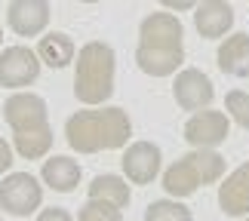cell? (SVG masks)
I'll return each mask as SVG.
<instances>
[{
  "label": "cell",
  "mask_w": 249,
  "mask_h": 221,
  "mask_svg": "<svg viewBox=\"0 0 249 221\" xmlns=\"http://www.w3.org/2000/svg\"><path fill=\"white\" fill-rule=\"evenodd\" d=\"M225 175V157L215 148H194L163 172V190L176 200L197 194L200 187L215 185Z\"/></svg>",
  "instance_id": "obj_3"
},
{
  "label": "cell",
  "mask_w": 249,
  "mask_h": 221,
  "mask_svg": "<svg viewBox=\"0 0 249 221\" xmlns=\"http://www.w3.org/2000/svg\"><path fill=\"white\" fill-rule=\"evenodd\" d=\"M185 62V46H145L139 43L136 50V65L148 77H169L181 68Z\"/></svg>",
  "instance_id": "obj_13"
},
{
  "label": "cell",
  "mask_w": 249,
  "mask_h": 221,
  "mask_svg": "<svg viewBox=\"0 0 249 221\" xmlns=\"http://www.w3.org/2000/svg\"><path fill=\"white\" fill-rule=\"evenodd\" d=\"M228 132H231V120L222 111H194L191 120L185 123V141L191 148H218L225 145Z\"/></svg>",
  "instance_id": "obj_8"
},
{
  "label": "cell",
  "mask_w": 249,
  "mask_h": 221,
  "mask_svg": "<svg viewBox=\"0 0 249 221\" xmlns=\"http://www.w3.org/2000/svg\"><path fill=\"white\" fill-rule=\"evenodd\" d=\"M240 221H249V215H243V218H240Z\"/></svg>",
  "instance_id": "obj_28"
},
{
  "label": "cell",
  "mask_w": 249,
  "mask_h": 221,
  "mask_svg": "<svg viewBox=\"0 0 249 221\" xmlns=\"http://www.w3.org/2000/svg\"><path fill=\"white\" fill-rule=\"evenodd\" d=\"M132 136V120L123 108H86L71 114L65 123V138L77 153H99L126 148Z\"/></svg>",
  "instance_id": "obj_1"
},
{
  "label": "cell",
  "mask_w": 249,
  "mask_h": 221,
  "mask_svg": "<svg viewBox=\"0 0 249 221\" xmlns=\"http://www.w3.org/2000/svg\"><path fill=\"white\" fill-rule=\"evenodd\" d=\"M185 28L172 13H151L139 25V43L145 46H181Z\"/></svg>",
  "instance_id": "obj_12"
},
{
  "label": "cell",
  "mask_w": 249,
  "mask_h": 221,
  "mask_svg": "<svg viewBox=\"0 0 249 221\" xmlns=\"http://www.w3.org/2000/svg\"><path fill=\"white\" fill-rule=\"evenodd\" d=\"M77 221H123V209L105 203V200H86L77 212Z\"/></svg>",
  "instance_id": "obj_21"
},
{
  "label": "cell",
  "mask_w": 249,
  "mask_h": 221,
  "mask_svg": "<svg viewBox=\"0 0 249 221\" xmlns=\"http://www.w3.org/2000/svg\"><path fill=\"white\" fill-rule=\"evenodd\" d=\"M37 221H74V215L68 209H62V206H50V209H43V212L37 215Z\"/></svg>",
  "instance_id": "obj_23"
},
{
  "label": "cell",
  "mask_w": 249,
  "mask_h": 221,
  "mask_svg": "<svg viewBox=\"0 0 249 221\" xmlns=\"http://www.w3.org/2000/svg\"><path fill=\"white\" fill-rule=\"evenodd\" d=\"M123 175H126L129 185H151L160 175V166H163V153L154 141H132V145L123 151Z\"/></svg>",
  "instance_id": "obj_9"
},
{
  "label": "cell",
  "mask_w": 249,
  "mask_h": 221,
  "mask_svg": "<svg viewBox=\"0 0 249 221\" xmlns=\"http://www.w3.org/2000/svg\"><path fill=\"white\" fill-rule=\"evenodd\" d=\"M77 68H74V95L86 108L105 104L114 95V68H117V55L108 43L89 40L77 50Z\"/></svg>",
  "instance_id": "obj_2"
},
{
  "label": "cell",
  "mask_w": 249,
  "mask_h": 221,
  "mask_svg": "<svg viewBox=\"0 0 249 221\" xmlns=\"http://www.w3.org/2000/svg\"><path fill=\"white\" fill-rule=\"evenodd\" d=\"M13 145H9V141L0 136V175H6L9 169H13Z\"/></svg>",
  "instance_id": "obj_24"
},
{
  "label": "cell",
  "mask_w": 249,
  "mask_h": 221,
  "mask_svg": "<svg viewBox=\"0 0 249 221\" xmlns=\"http://www.w3.org/2000/svg\"><path fill=\"white\" fill-rule=\"evenodd\" d=\"M166 9H172V13H185V9H194L200 0H160Z\"/></svg>",
  "instance_id": "obj_25"
},
{
  "label": "cell",
  "mask_w": 249,
  "mask_h": 221,
  "mask_svg": "<svg viewBox=\"0 0 249 221\" xmlns=\"http://www.w3.org/2000/svg\"><path fill=\"white\" fill-rule=\"evenodd\" d=\"M40 178H43L46 187L55 190V194H71V190H77V185H80L83 169H80L77 160H71V157H65V153H59V157L43 160Z\"/></svg>",
  "instance_id": "obj_15"
},
{
  "label": "cell",
  "mask_w": 249,
  "mask_h": 221,
  "mask_svg": "<svg viewBox=\"0 0 249 221\" xmlns=\"http://www.w3.org/2000/svg\"><path fill=\"white\" fill-rule=\"evenodd\" d=\"M218 71L228 77H249V34H231L225 37L215 52Z\"/></svg>",
  "instance_id": "obj_16"
},
{
  "label": "cell",
  "mask_w": 249,
  "mask_h": 221,
  "mask_svg": "<svg viewBox=\"0 0 249 221\" xmlns=\"http://www.w3.org/2000/svg\"><path fill=\"white\" fill-rule=\"evenodd\" d=\"M225 111H228V117H231L237 126L249 129V92L231 89V92L225 95Z\"/></svg>",
  "instance_id": "obj_22"
},
{
  "label": "cell",
  "mask_w": 249,
  "mask_h": 221,
  "mask_svg": "<svg viewBox=\"0 0 249 221\" xmlns=\"http://www.w3.org/2000/svg\"><path fill=\"white\" fill-rule=\"evenodd\" d=\"M40 77V59L31 46H6L0 52V86L25 89Z\"/></svg>",
  "instance_id": "obj_6"
},
{
  "label": "cell",
  "mask_w": 249,
  "mask_h": 221,
  "mask_svg": "<svg viewBox=\"0 0 249 221\" xmlns=\"http://www.w3.org/2000/svg\"><path fill=\"white\" fill-rule=\"evenodd\" d=\"M34 52H37V59H40V65H46V68H53V71H62L74 62L77 46H74V40L65 31H50V34L40 37V43H37Z\"/></svg>",
  "instance_id": "obj_17"
},
{
  "label": "cell",
  "mask_w": 249,
  "mask_h": 221,
  "mask_svg": "<svg viewBox=\"0 0 249 221\" xmlns=\"http://www.w3.org/2000/svg\"><path fill=\"white\" fill-rule=\"evenodd\" d=\"M194 28L206 40H222L234 28V9L225 0H200L194 6Z\"/></svg>",
  "instance_id": "obj_11"
},
{
  "label": "cell",
  "mask_w": 249,
  "mask_h": 221,
  "mask_svg": "<svg viewBox=\"0 0 249 221\" xmlns=\"http://www.w3.org/2000/svg\"><path fill=\"white\" fill-rule=\"evenodd\" d=\"M0 46H3V28H0Z\"/></svg>",
  "instance_id": "obj_26"
},
{
  "label": "cell",
  "mask_w": 249,
  "mask_h": 221,
  "mask_svg": "<svg viewBox=\"0 0 249 221\" xmlns=\"http://www.w3.org/2000/svg\"><path fill=\"white\" fill-rule=\"evenodd\" d=\"M6 25L18 37H40L50 25V0H13L6 9Z\"/></svg>",
  "instance_id": "obj_10"
},
{
  "label": "cell",
  "mask_w": 249,
  "mask_h": 221,
  "mask_svg": "<svg viewBox=\"0 0 249 221\" xmlns=\"http://www.w3.org/2000/svg\"><path fill=\"white\" fill-rule=\"evenodd\" d=\"M53 148V129L43 132H18L13 136V151L25 160H43Z\"/></svg>",
  "instance_id": "obj_19"
},
{
  "label": "cell",
  "mask_w": 249,
  "mask_h": 221,
  "mask_svg": "<svg viewBox=\"0 0 249 221\" xmlns=\"http://www.w3.org/2000/svg\"><path fill=\"white\" fill-rule=\"evenodd\" d=\"M80 3H99V0H80Z\"/></svg>",
  "instance_id": "obj_27"
},
{
  "label": "cell",
  "mask_w": 249,
  "mask_h": 221,
  "mask_svg": "<svg viewBox=\"0 0 249 221\" xmlns=\"http://www.w3.org/2000/svg\"><path fill=\"white\" fill-rule=\"evenodd\" d=\"M43 203V185L31 172H6L0 181V209L13 218L34 215Z\"/></svg>",
  "instance_id": "obj_4"
},
{
  "label": "cell",
  "mask_w": 249,
  "mask_h": 221,
  "mask_svg": "<svg viewBox=\"0 0 249 221\" xmlns=\"http://www.w3.org/2000/svg\"><path fill=\"white\" fill-rule=\"evenodd\" d=\"M3 120L9 123L13 136H18V132L53 129L50 126V108H46V99L37 95V92H25V89H16L3 102Z\"/></svg>",
  "instance_id": "obj_5"
},
{
  "label": "cell",
  "mask_w": 249,
  "mask_h": 221,
  "mask_svg": "<svg viewBox=\"0 0 249 221\" xmlns=\"http://www.w3.org/2000/svg\"><path fill=\"white\" fill-rule=\"evenodd\" d=\"M218 206L231 218L249 215V160L243 166H237L231 175L218 185Z\"/></svg>",
  "instance_id": "obj_14"
},
{
  "label": "cell",
  "mask_w": 249,
  "mask_h": 221,
  "mask_svg": "<svg viewBox=\"0 0 249 221\" xmlns=\"http://www.w3.org/2000/svg\"><path fill=\"white\" fill-rule=\"evenodd\" d=\"M172 99L181 111H203L213 104L215 89L209 74H203L200 68H181L176 74V83H172Z\"/></svg>",
  "instance_id": "obj_7"
},
{
  "label": "cell",
  "mask_w": 249,
  "mask_h": 221,
  "mask_svg": "<svg viewBox=\"0 0 249 221\" xmlns=\"http://www.w3.org/2000/svg\"><path fill=\"white\" fill-rule=\"evenodd\" d=\"M145 221H194V215H191V209L185 203L169 197V200H154L145 209Z\"/></svg>",
  "instance_id": "obj_20"
},
{
  "label": "cell",
  "mask_w": 249,
  "mask_h": 221,
  "mask_svg": "<svg viewBox=\"0 0 249 221\" xmlns=\"http://www.w3.org/2000/svg\"><path fill=\"white\" fill-rule=\"evenodd\" d=\"M0 221H3V218H0Z\"/></svg>",
  "instance_id": "obj_29"
},
{
  "label": "cell",
  "mask_w": 249,
  "mask_h": 221,
  "mask_svg": "<svg viewBox=\"0 0 249 221\" xmlns=\"http://www.w3.org/2000/svg\"><path fill=\"white\" fill-rule=\"evenodd\" d=\"M89 200H105V203H111L117 209H126L132 200V190L126 185V178H120V175H95L89 185Z\"/></svg>",
  "instance_id": "obj_18"
}]
</instances>
